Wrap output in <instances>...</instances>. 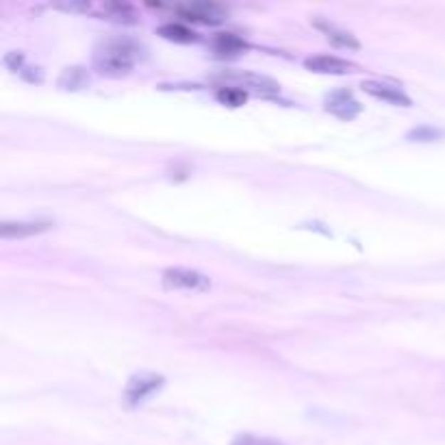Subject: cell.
Listing matches in <instances>:
<instances>
[{
  "label": "cell",
  "instance_id": "1",
  "mask_svg": "<svg viewBox=\"0 0 445 445\" xmlns=\"http://www.w3.org/2000/svg\"><path fill=\"white\" fill-rule=\"evenodd\" d=\"M140 57V48L128 39H109L94 53V66L100 74L124 76L132 70Z\"/></svg>",
  "mask_w": 445,
  "mask_h": 445
},
{
  "label": "cell",
  "instance_id": "2",
  "mask_svg": "<svg viewBox=\"0 0 445 445\" xmlns=\"http://www.w3.org/2000/svg\"><path fill=\"white\" fill-rule=\"evenodd\" d=\"M163 376L159 374H150V372H144V374H135L126 389H124V404L126 407H140L144 402H148V399L163 387Z\"/></svg>",
  "mask_w": 445,
  "mask_h": 445
},
{
  "label": "cell",
  "instance_id": "3",
  "mask_svg": "<svg viewBox=\"0 0 445 445\" xmlns=\"http://www.w3.org/2000/svg\"><path fill=\"white\" fill-rule=\"evenodd\" d=\"M163 287L169 291H204L211 287V281L196 272V270H185V267H172V270L163 272Z\"/></svg>",
  "mask_w": 445,
  "mask_h": 445
},
{
  "label": "cell",
  "instance_id": "4",
  "mask_svg": "<svg viewBox=\"0 0 445 445\" xmlns=\"http://www.w3.org/2000/svg\"><path fill=\"white\" fill-rule=\"evenodd\" d=\"M178 16L189 20V22L215 26V24H221L229 18V11L224 7L215 5V3H192V5L178 7Z\"/></svg>",
  "mask_w": 445,
  "mask_h": 445
},
{
  "label": "cell",
  "instance_id": "5",
  "mask_svg": "<svg viewBox=\"0 0 445 445\" xmlns=\"http://www.w3.org/2000/svg\"><path fill=\"white\" fill-rule=\"evenodd\" d=\"M219 80H224V83H235L231 87H244V92L246 89H252L254 94H261V96H272V94H278L281 92V85L272 78H267V76H258V74H221Z\"/></svg>",
  "mask_w": 445,
  "mask_h": 445
},
{
  "label": "cell",
  "instance_id": "6",
  "mask_svg": "<svg viewBox=\"0 0 445 445\" xmlns=\"http://www.w3.org/2000/svg\"><path fill=\"white\" fill-rule=\"evenodd\" d=\"M313 26H315L320 33H324L326 39H328L330 43H335L337 48H345V51H359V48H361L359 39H356L350 31L337 26V24L330 22V20H313Z\"/></svg>",
  "mask_w": 445,
  "mask_h": 445
},
{
  "label": "cell",
  "instance_id": "7",
  "mask_svg": "<svg viewBox=\"0 0 445 445\" xmlns=\"http://www.w3.org/2000/svg\"><path fill=\"white\" fill-rule=\"evenodd\" d=\"M363 92L378 98V100H384L389 105H399V107H411V98L402 92L399 87H393L389 83H380V80H367L363 83Z\"/></svg>",
  "mask_w": 445,
  "mask_h": 445
},
{
  "label": "cell",
  "instance_id": "8",
  "mask_svg": "<svg viewBox=\"0 0 445 445\" xmlns=\"http://www.w3.org/2000/svg\"><path fill=\"white\" fill-rule=\"evenodd\" d=\"M304 68L318 74H350L356 70L354 63H347L345 59L330 57V55H318V57H308L304 59Z\"/></svg>",
  "mask_w": 445,
  "mask_h": 445
},
{
  "label": "cell",
  "instance_id": "9",
  "mask_svg": "<svg viewBox=\"0 0 445 445\" xmlns=\"http://www.w3.org/2000/svg\"><path fill=\"white\" fill-rule=\"evenodd\" d=\"M51 229H53L51 221H5V224L0 226V237L3 239H24V237L46 233Z\"/></svg>",
  "mask_w": 445,
  "mask_h": 445
},
{
  "label": "cell",
  "instance_id": "10",
  "mask_svg": "<svg viewBox=\"0 0 445 445\" xmlns=\"http://www.w3.org/2000/svg\"><path fill=\"white\" fill-rule=\"evenodd\" d=\"M326 109L341 120H352L361 111V105L354 100V96L350 92H333L326 98Z\"/></svg>",
  "mask_w": 445,
  "mask_h": 445
},
{
  "label": "cell",
  "instance_id": "11",
  "mask_svg": "<svg viewBox=\"0 0 445 445\" xmlns=\"http://www.w3.org/2000/svg\"><path fill=\"white\" fill-rule=\"evenodd\" d=\"M213 46L221 55H239V53H244L248 48L246 41L241 37L233 35V33H221V35H217L215 41H213Z\"/></svg>",
  "mask_w": 445,
  "mask_h": 445
},
{
  "label": "cell",
  "instance_id": "12",
  "mask_svg": "<svg viewBox=\"0 0 445 445\" xmlns=\"http://www.w3.org/2000/svg\"><path fill=\"white\" fill-rule=\"evenodd\" d=\"M157 33H159L163 39H169V41H176V43H189V41H196V33H194V31H189V28L183 26V24H174V22L159 26Z\"/></svg>",
  "mask_w": 445,
  "mask_h": 445
},
{
  "label": "cell",
  "instance_id": "13",
  "mask_svg": "<svg viewBox=\"0 0 445 445\" xmlns=\"http://www.w3.org/2000/svg\"><path fill=\"white\" fill-rule=\"evenodd\" d=\"M105 16L113 22H122V24H135L137 22V14L130 5H122V3H109L105 5Z\"/></svg>",
  "mask_w": 445,
  "mask_h": 445
},
{
  "label": "cell",
  "instance_id": "14",
  "mask_svg": "<svg viewBox=\"0 0 445 445\" xmlns=\"http://www.w3.org/2000/svg\"><path fill=\"white\" fill-rule=\"evenodd\" d=\"M89 85V76L83 68H68L63 70L61 78H59V87L63 89H72V92H76V89H83Z\"/></svg>",
  "mask_w": 445,
  "mask_h": 445
},
{
  "label": "cell",
  "instance_id": "15",
  "mask_svg": "<svg viewBox=\"0 0 445 445\" xmlns=\"http://www.w3.org/2000/svg\"><path fill=\"white\" fill-rule=\"evenodd\" d=\"M217 100L221 105H229V107H241L248 100V92H244V89H239V87L224 85L217 89Z\"/></svg>",
  "mask_w": 445,
  "mask_h": 445
},
{
  "label": "cell",
  "instance_id": "16",
  "mask_svg": "<svg viewBox=\"0 0 445 445\" xmlns=\"http://www.w3.org/2000/svg\"><path fill=\"white\" fill-rule=\"evenodd\" d=\"M231 445H285V443L272 436H258V434L244 432V434H237Z\"/></svg>",
  "mask_w": 445,
  "mask_h": 445
}]
</instances>
